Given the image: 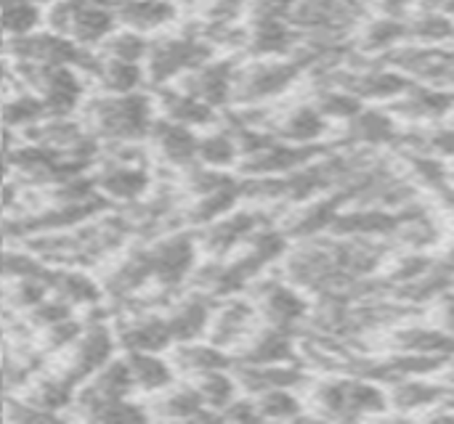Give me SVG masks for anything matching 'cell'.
Wrapping results in <instances>:
<instances>
[{
	"mask_svg": "<svg viewBox=\"0 0 454 424\" xmlns=\"http://www.w3.org/2000/svg\"><path fill=\"white\" fill-rule=\"evenodd\" d=\"M80 119L104 143H146L149 127L157 119L152 90L136 93H96L90 90L80 106Z\"/></svg>",
	"mask_w": 454,
	"mask_h": 424,
	"instance_id": "obj_1",
	"label": "cell"
},
{
	"mask_svg": "<svg viewBox=\"0 0 454 424\" xmlns=\"http://www.w3.org/2000/svg\"><path fill=\"white\" fill-rule=\"evenodd\" d=\"M213 56H218L213 45L202 35H197L189 21L186 24L178 21L173 29L149 37V50L144 58L146 85L149 90L165 88L178 77H184L186 72L197 69L200 64L210 61Z\"/></svg>",
	"mask_w": 454,
	"mask_h": 424,
	"instance_id": "obj_2",
	"label": "cell"
},
{
	"mask_svg": "<svg viewBox=\"0 0 454 424\" xmlns=\"http://www.w3.org/2000/svg\"><path fill=\"white\" fill-rule=\"evenodd\" d=\"M11 69H13V82L32 90L43 101L48 117L77 114L85 96L90 93V85L77 66H43V64L11 61Z\"/></svg>",
	"mask_w": 454,
	"mask_h": 424,
	"instance_id": "obj_3",
	"label": "cell"
},
{
	"mask_svg": "<svg viewBox=\"0 0 454 424\" xmlns=\"http://www.w3.org/2000/svg\"><path fill=\"white\" fill-rule=\"evenodd\" d=\"M43 27L80 48H98L117 27V16L112 0H53L43 8Z\"/></svg>",
	"mask_w": 454,
	"mask_h": 424,
	"instance_id": "obj_4",
	"label": "cell"
},
{
	"mask_svg": "<svg viewBox=\"0 0 454 424\" xmlns=\"http://www.w3.org/2000/svg\"><path fill=\"white\" fill-rule=\"evenodd\" d=\"M141 244L149 260L152 287L168 289V292L184 289L192 271L197 268L202 258L197 234L192 228H170V231L144 239Z\"/></svg>",
	"mask_w": 454,
	"mask_h": 424,
	"instance_id": "obj_5",
	"label": "cell"
},
{
	"mask_svg": "<svg viewBox=\"0 0 454 424\" xmlns=\"http://www.w3.org/2000/svg\"><path fill=\"white\" fill-rule=\"evenodd\" d=\"M298 77L301 64L295 58H250L247 64H237L231 109L274 101L287 93Z\"/></svg>",
	"mask_w": 454,
	"mask_h": 424,
	"instance_id": "obj_6",
	"label": "cell"
},
{
	"mask_svg": "<svg viewBox=\"0 0 454 424\" xmlns=\"http://www.w3.org/2000/svg\"><path fill=\"white\" fill-rule=\"evenodd\" d=\"M261 327V316L250 297L231 295L213 303V316L205 340L229 351L231 356L245 345V340Z\"/></svg>",
	"mask_w": 454,
	"mask_h": 424,
	"instance_id": "obj_7",
	"label": "cell"
},
{
	"mask_svg": "<svg viewBox=\"0 0 454 424\" xmlns=\"http://www.w3.org/2000/svg\"><path fill=\"white\" fill-rule=\"evenodd\" d=\"M234 72H237V58L234 56H213L210 61L200 64L197 69L186 72L178 77L176 88L186 90L189 96L200 98L202 104L226 112L231 109V96H234Z\"/></svg>",
	"mask_w": 454,
	"mask_h": 424,
	"instance_id": "obj_8",
	"label": "cell"
},
{
	"mask_svg": "<svg viewBox=\"0 0 454 424\" xmlns=\"http://www.w3.org/2000/svg\"><path fill=\"white\" fill-rule=\"evenodd\" d=\"M250 300H253L261 321L269 324V327H279V329L290 332L303 319H309V300L287 279H263V281H258Z\"/></svg>",
	"mask_w": 454,
	"mask_h": 424,
	"instance_id": "obj_9",
	"label": "cell"
},
{
	"mask_svg": "<svg viewBox=\"0 0 454 424\" xmlns=\"http://www.w3.org/2000/svg\"><path fill=\"white\" fill-rule=\"evenodd\" d=\"M80 45L72 40L40 27L29 35L5 40V56L19 64H43V66H77L82 58Z\"/></svg>",
	"mask_w": 454,
	"mask_h": 424,
	"instance_id": "obj_10",
	"label": "cell"
},
{
	"mask_svg": "<svg viewBox=\"0 0 454 424\" xmlns=\"http://www.w3.org/2000/svg\"><path fill=\"white\" fill-rule=\"evenodd\" d=\"M197 141L200 130L176 125L157 114L146 135V149L152 154V162L162 165L170 173H184L186 167L197 165Z\"/></svg>",
	"mask_w": 454,
	"mask_h": 424,
	"instance_id": "obj_11",
	"label": "cell"
},
{
	"mask_svg": "<svg viewBox=\"0 0 454 424\" xmlns=\"http://www.w3.org/2000/svg\"><path fill=\"white\" fill-rule=\"evenodd\" d=\"M263 226V218L255 210L234 207L231 212L221 215L218 220L197 228V244L202 258H229L237 252L258 228Z\"/></svg>",
	"mask_w": 454,
	"mask_h": 424,
	"instance_id": "obj_12",
	"label": "cell"
},
{
	"mask_svg": "<svg viewBox=\"0 0 454 424\" xmlns=\"http://www.w3.org/2000/svg\"><path fill=\"white\" fill-rule=\"evenodd\" d=\"M213 297L192 289V287H184L178 289L168 305L162 308V316L168 321V329H170V337H173V345L176 343H189V340H202L207 335V327H210V316H213Z\"/></svg>",
	"mask_w": 454,
	"mask_h": 424,
	"instance_id": "obj_13",
	"label": "cell"
},
{
	"mask_svg": "<svg viewBox=\"0 0 454 424\" xmlns=\"http://www.w3.org/2000/svg\"><path fill=\"white\" fill-rule=\"evenodd\" d=\"M48 292L77 313H88L98 305H106V292L101 279L82 266L48 268Z\"/></svg>",
	"mask_w": 454,
	"mask_h": 424,
	"instance_id": "obj_14",
	"label": "cell"
},
{
	"mask_svg": "<svg viewBox=\"0 0 454 424\" xmlns=\"http://www.w3.org/2000/svg\"><path fill=\"white\" fill-rule=\"evenodd\" d=\"M295 48V27L282 13H250L245 53L250 58H285Z\"/></svg>",
	"mask_w": 454,
	"mask_h": 424,
	"instance_id": "obj_15",
	"label": "cell"
},
{
	"mask_svg": "<svg viewBox=\"0 0 454 424\" xmlns=\"http://www.w3.org/2000/svg\"><path fill=\"white\" fill-rule=\"evenodd\" d=\"M112 5L120 27H128L146 37L173 29L184 16L181 3L170 0H112Z\"/></svg>",
	"mask_w": 454,
	"mask_h": 424,
	"instance_id": "obj_16",
	"label": "cell"
},
{
	"mask_svg": "<svg viewBox=\"0 0 454 424\" xmlns=\"http://www.w3.org/2000/svg\"><path fill=\"white\" fill-rule=\"evenodd\" d=\"M149 420H176V422H197V420H218L200 398L197 388L189 380H176L170 388L146 398Z\"/></svg>",
	"mask_w": 454,
	"mask_h": 424,
	"instance_id": "obj_17",
	"label": "cell"
},
{
	"mask_svg": "<svg viewBox=\"0 0 454 424\" xmlns=\"http://www.w3.org/2000/svg\"><path fill=\"white\" fill-rule=\"evenodd\" d=\"M152 96H154L157 114L162 119L176 122V125H186L192 130H207V127L218 125V119H221V112L218 109L202 104L200 98L189 96L186 90H181L176 85L154 88Z\"/></svg>",
	"mask_w": 454,
	"mask_h": 424,
	"instance_id": "obj_18",
	"label": "cell"
},
{
	"mask_svg": "<svg viewBox=\"0 0 454 424\" xmlns=\"http://www.w3.org/2000/svg\"><path fill=\"white\" fill-rule=\"evenodd\" d=\"M295 361V343L287 329L279 327H258L245 345L234 353V364H253V366H269V364H293Z\"/></svg>",
	"mask_w": 454,
	"mask_h": 424,
	"instance_id": "obj_19",
	"label": "cell"
},
{
	"mask_svg": "<svg viewBox=\"0 0 454 424\" xmlns=\"http://www.w3.org/2000/svg\"><path fill=\"white\" fill-rule=\"evenodd\" d=\"M168 358L176 366V374L181 380H192L200 377L205 372H215V369H231L234 366V356L218 345H213L210 340H189V343H176L168 351Z\"/></svg>",
	"mask_w": 454,
	"mask_h": 424,
	"instance_id": "obj_20",
	"label": "cell"
},
{
	"mask_svg": "<svg viewBox=\"0 0 454 424\" xmlns=\"http://www.w3.org/2000/svg\"><path fill=\"white\" fill-rule=\"evenodd\" d=\"M128 372H130V382L136 396L149 398L157 396L160 390L170 388L178 374L173 361L168 358V353H152V351H128L122 353Z\"/></svg>",
	"mask_w": 454,
	"mask_h": 424,
	"instance_id": "obj_21",
	"label": "cell"
},
{
	"mask_svg": "<svg viewBox=\"0 0 454 424\" xmlns=\"http://www.w3.org/2000/svg\"><path fill=\"white\" fill-rule=\"evenodd\" d=\"M271 127V133L285 143L317 146V141L325 138L327 133V117L319 112L317 104H298L290 112H285Z\"/></svg>",
	"mask_w": 454,
	"mask_h": 424,
	"instance_id": "obj_22",
	"label": "cell"
},
{
	"mask_svg": "<svg viewBox=\"0 0 454 424\" xmlns=\"http://www.w3.org/2000/svg\"><path fill=\"white\" fill-rule=\"evenodd\" d=\"M239 146L229 125H213L207 130H200L197 141V165L210 170H226L234 173L239 167Z\"/></svg>",
	"mask_w": 454,
	"mask_h": 424,
	"instance_id": "obj_23",
	"label": "cell"
},
{
	"mask_svg": "<svg viewBox=\"0 0 454 424\" xmlns=\"http://www.w3.org/2000/svg\"><path fill=\"white\" fill-rule=\"evenodd\" d=\"M399 228V215L388 210H348L338 212L330 231L338 236H383Z\"/></svg>",
	"mask_w": 454,
	"mask_h": 424,
	"instance_id": "obj_24",
	"label": "cell"
},
{
	"mask_svg": "<svg viewBox=\"0 0 454 424\" xmlns=\"http://www.w3.org/2000/svg\"><path fill=\"white\" fill-rule=\"evenodd\" d=\"M402 69H412L418 77L434 82L436 88L454 85V53L431 48V50H404L396 56Z\"/></svg>",
	"mask_w": 454,
	"mask_h": 424,
	"instance_id": "obj_25",
	"label": "cell"
},
{
	"mask_svg": "<svg viewBox=\"0 0 454 424\" xmlns=\"http://www.w3.org/2000/svg\"><path fill=\"white\" fill-rule=\"evenodd\" d=\"M189 382L197 388L202 404H205L218 420H221V412L242 393V390H239V382H237V377H234L231 369L205 372V374H200V377H192Z\"/></svg>",
	"mask_w": 454,
	"mask_h": 424,
	"instance_id": "obj_26",
	"label": "cell"
},
{
	"mask_svg": "<svg viewBox=\"0 0 454 424\" xmlns=\"http://www.w3.org/2000/svg\"><path fill=\"white\" fill-rule=\"evenodd\" d=\"M338 207H340L338 197H333V199H314L303 210H298L282 231H285V236H301V239L317 236V234H322V231H327L333 226L335 215L340 212Z\"/></svg>",
	"mask_w": 454,
	"mask_h": 424,
	"instance_id": "obj_27",
	"label": "cell"
},
{
	"mask_svg": "<svg viewBox=\"0 0 454 424\" xmlns=\"http://www.w3.org/2000/svg\"><path fill=\"white\" fill-rule=\"evenodd\" d=\"M407 98L399 101V109L410 117H420V119H439L447 112L454 109V96L447 88H436V85H423V88H410L404 93Z\"/></svg>",
	"mask_w": 454,
	"mask_h": 424,
	"instance_id": "obj_28",
	"label": "cell"
},
{
	"mask_svg": "<svg viewBox=\"0 0 454 424\" xmlns=\"http://www.w3.org/2000/svg\"><path fill=\"white\" fill-rule=\"evenodd\" d=\"M348 138L362 146H383L396 138V127L388 114L378 109H359L348 119Z\"/></svg>",
	"mask_w": 454,
	"mask_h": 424,
	"instance_id": "obj_29",
	"label": "cell"
},
{
	"mask_svg": "<svg viewBox=\"0 0 454 424\" xmlns=\"http://www.w3.org/2000/svg\"><path fill=\"white\" fill-rule=\"evenodd\" d=\"M104 58L125 61V64H144L149 50V37L141 32H133L128 27H114L96 48Z\"/></svg>",
	"mask_w": 454,
	"mask_h": 424,
	"instance_id": "obj_30",
	"label": "cell"
},
{
	"mask_svg": "<svg viewBox=\"0 0 454 424\" xmlns=\"http://www.w3.org/2000/svg\"><path fill=\"white\" fill-rule=\"evenodd\" d=\"M43 27V8L32 0H0V37L13 40Z\"/></svg>",
	"mask_w": 454,
	"mask_h": 424,
	"instance_id": "obj_31",
	"label": "cell"
},
{
	"mask_svg": "<svg viewBox=\"0 0 454 424\" xmlns=\"http://www.w3.org/2000/svg\"><path fill=\"white\" fill-rule=\"evenodd\" d=\"M351 85H354V96H359V98H399L412 88L404 74L386 72V69L359 74L346 88H351Z\"/></svg>",
	"mask_w": 454,
	"mask_h": 424,
	"instance_id": "obj_32",
	"label": "cell"
},
{
	"mask_svg": "<svg viewBox=\"0 0 454 424\" xmlns=\"http://www.w3.org/2000/svg\"><path fill=\"white\" fill-rule=\"evenodd\" d=\"M388 406V396L383 388L367 380H343V409L346 417H364L378 414Z\"/></svg>",
	"mask_w": 454,
	"mask_h": 424,
	"instance_id": "obj_33",
	"label": "cell"
},
{
	"mask_svg": "<svg viewBox=\"0 0 454 424\" xmlns=\"http://www.w3.org/2000/svg\"><path fill=\"white\" fill-rule=\"evenodd\" d=\"M261 420H298L303 414V401L293 388H269L253 396Z\"/></svg>",
	"mask_w": 454,
	"mask_h": 424,
	"instance_id": "obj_34",
	"label": "cell"
},
{
	"mask_svg": "<svg viewBox=\"0 0 454 424\" xmlns=\"http://www.w3.org/2000/svg\"><path fill=\"white\" fill-rule=\"evenodd\" d=\"M399 345L404 353H415V356H439L444 358L447 353L454 351V337L447 335L444 329H404L399 335Z\"/></svg>",
	"mask_w": 454,
	"mask_h": 424,
	"instance_id": "obj_35",
	"label": "cell"
},
{
	"mask_svg": "<svg viewBox=\"0 0 454 424\" xmlns=\"http://www.w3.org/2000/svg\"><path fill=\"white\" fill-rule=\"evenodd\" d=\"M439 398H442V390L436 385H428V382L415 380V377H404V380H399L396 390L388 396V404L412 412V409H420V406H431Z\"/></svg>",
	"mask_w": 454,
	"mask_h": 424,
	"instance_id": "obj_36",
	"label": "cell"
},
{
	"mask_svg": "<svg viewBox=\"0 0 454 424\" xmlns=\"http://www.w3.org/2000/svg\"><path fill=\"white\" fill-rule=\"evenodd\" d=\"M407 35L423 40V42H444L454 37V21L447 13H436V11H426L420 16L412 19V24L407 27Z\"/></svg>",
	"mask_w": 454,
	"mask_h": 424,
	"instance_id": "obj_37",
	"label": "cell"
},
{
	"mask_svg": "<svg viewBox=\"0 0 454 424\" xmlns=\"http://www.w3.org/2000/svg\"><path fill=\"white\" fill-rule=\"evenodd\" d=\"M404 37H407V24L399 21L396 16L375 19L364 29V48L367 50H386V48H394Z\"/></svg>",
	"mask_w": 454,
	"mask_h": 424,
	"instance_id": "obj_38",
	"label": "cell"
},
{
	"mask_svg": "<svg viewBox=\"0 0 454 424\" xmlns=\"http://www.w3.org/2000/svg\"><path fill=\"white\" fill-rule=\"evenodd\" d=\"M317 106L327 119H346L348 122L362 109V98L354 96L348 88H330L319 96Z\"/></svg>",
	"mask_w": 454,
	"mask_h": 424,
	"instance_id": "obj_39",
	"label": "cell"
},
{
	"mask_svg": "<svg viewBox=\"0 0 454 424\" xmlns=\"http://www.w3.org/2000/svg\"><path fill=\"white\" fill-rule=\"evenodd\" d=\"M426 149H431L439 157H454V127H436L428 135Z\"/></svg>",
	"mask_w": 454,
	"mask_h": 424,
	"instance_id": "obj_40",
	"label": "cell"
},
{
	"mask_svg": "<svg viewBox=\"0 0 454 424\" xmlns=\"http://www.w3.org/2000/svg\"><path fill=\"white\" fill-rule=\"evenodd\" d=\"M436 316H439V329H444L447 335L454 337V295H439V308H436Z\"/></svg>",
	"mask_w": 454,
	"mask_h": 424,
	"instance_id": "obj_41",
	"label": "cell"
},
{
	"mask_svg": "<svg viewBox=\"0 0 454 424\" xmlns=\"http://www.w3.org/2000/svg\"><path fill=\"white\" fill-rule=\"evenodd\" d=\"M13 181V167H11V157H8V146L5 138H0V191Z\"/></svg>",
	"mask_w": 454,
	"mask_h": 424,
	"instance_id": "obj_42",
	"label": "cell"
},
{
	"mask_svg": "<svg viewBox=\"0 0 454 424\" xmlns=\"http://www.w3.org/2000/svg\"><path fill=\"white\" fill-rule=\"evenodd\" d=\"M434 266H436V268H439L444 276H450V279H452L454 276V244L450 247V250H447V252H444V255H442V258H439V263H434Z\"/></svg>",
	"mask_w": 454,
	"mask_h": 424,
	"instance_id": "obj_43",
	"label": "cell"
},
{
	"mask_svg": "<svg viewBox=\"0 0 454 424\" xmlns=\"http://www.w3.org/2000/svg\"><path fill=\"white\" fill-rule=\"evenodd\" d=\"M386 13H399L404 5H407V0H375Z\"/></svg>",
	"mask_w": 454,
	"mask_h": 424,
	"instance_id": "obj_44",
	"label": "cell"
},
{
	"mask_svg": "<svg viewBox=\"0 0 454 424\" xmlns=\"http://www.w3.org/2000/svg\"><path fill=\"white\" fill-rule=\"evenodd\" d=\"M5 406H8V393L0 390V420H5Z\"/></svg>",
	"mask_w": 454,
	"mask_h": 424,
	"instance_id": "obj_45",
	"label": "cell"
},
{
	"mask_svg": "<svg viewBox=\"0 0 454 424\" xmlns=\"http://www.w3.org/2000/svg\"><path fill=\"white\" fill-rule=\"evenodd\" d=\"M444 189V186H442ZM447 191V207H450V212L454 215V189H444Z\"/></svg>",
	"mask_w": 454,
	"mask_h": 424,
	"instance_id": "obj_46",
	"label": "cell"
},
{
	"mask_svg": "<svg viewBox=\"0 0 454 424\" xmlns=\"http://www.w3.org/2000/svg\"><path fill=\"white\" fill-rule=\"evenodd\" d=\"M5 215V204H3V194H0V218Z\"/></svg>",
	"mask_w": 454,
	"mask_h": 424,
	"instance_id": "obj_47",
	"label": "cell"
},
{
	"mask_svg": "<svg viewBox=\"0 0 454 424\" xmlns=\"http://www.w3.org/2000/svg\"><path fill=\"white\" fill-rule=\"evenodd\" d=\"M170 3H181V0H170Z\"/></svg>",
	"mask_w": 454,
	"mask_h": 424,
	"instance_id": "obj_48",
	"label": "cell"
},
{
	"mask_svg": "<svg viewBox=\"0 0 454 424\" xmlns=\"http://www.w3.org/2000/svg\"><path fill=\"white\" fill-rule=\"evenodd\" d=\"M0 337H3V327H0Z\"/></svg>",
	"mask_w": 454,
	"mask_h": 424,
	"instance_id": "obj_49",
	"label": "cell"
},
{
	"mask_svg": "<svg viewBox=\"0 0 454 424\" xmlns=\"http://www.w3.org/2000/svg\"><path fill=\"white\" fill-rule=\"evenodd\" d=\"M0 138H3V133H0Z\"/></svg>",
	"mask_w": 454,
	"mask_h": 424,
	"instance_id": "obj_50",
	"label": "cell"
},
{
	"mask_svg": "<svg viewBox=\"0 0 454 424\" xmlns=\"http://www.w3.org/2000/svg\"><path fill=\"white\" fill-rule=\"evenodd\" d=\"M452 377H454V372H452Z\"/></svg>",
	"mask_w": 454,
	"mask_h": 424,
	"instance_id": "obj_51",
	"label": "cell"
},
{
	"mask_svg": "<svg viewBox=\"0 0 454 424\" xmlns=\"http://www.w3.org/2000/svg\"><path fill=\"white\" fill-rule=\"evenodd\" d=\"M452 175H454V173H452Z\"/></svg>",
	"mask_w": 454,
	"mask_h": 424,
	"instance_id": "obj_52",
	"label": "cell"
}]
</instances>
